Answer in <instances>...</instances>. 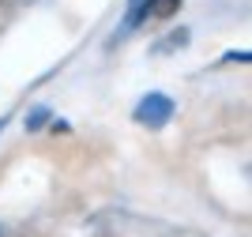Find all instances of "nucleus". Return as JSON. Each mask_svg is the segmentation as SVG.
I'll return each instance as SVG.
<instances>
[{
    "label": "nucleus",
    "instance_id": "nucleus-1",
    "mask_svg": "<svg viewBox=\"0 0 252 237\" xmlns=\"http://www.w3.org/2000/svg\"><path fill=\"white\" fill-rule=\"evenodd\" d=\"M173 113H177V102H173L166 91H147L136 102V109H132V121L151 128V132H158L166 121H173Z\"/></svg>",
    "mask_w": 252,
    "mask_h": 237
},
{
    "label": "nucleus",
    "instance_id": "nucleus-5",
    "mask_svg": "<svg viewBox=\"0 0 252 237\" xmlns=\"http://www.w3.org/2000/svg\"><path fill=\"white\" fill-rule=\"evenodd\" d=\"M49 121V109H45V105H38V109H31V113H27V132H38V128H42V124Z\"/></svg>",
    "mask_w": 252,
    "mask_h": 237
},
{
    "label": "nucleus",
    "instance_id": "nucleus-2",
    "mask_svg": "<svg viewBox=\"0 0 252 237\" xmlns=\"http://www.w3.org/2000/svg\"><path fill=\"white\" fill-rule=\"evenodd\" d=\"M151 4H155V0H125V15H121V23H117V31L109 34L105 49H117V45H121L125 38H132L139 27H147V19H151Z\"/></svg>",
    "mask_w": 252,
    "mask_h": 237
},
{
    "label": "nucleus",
    "instance_id": "nucleus-6",
    "mask_svg": "<svg viewBox=\"0 0 252 237\" xmlns=\"http://www.w3.org/2000/svg\"><path fill=\"white\" fill-rule=\"evenodd\" d=\"M0 237H4V230H0Z\"/></svg>",
    "mask_w": 252,
    "mask_h": 237
},
{
    "label": "nucleus",
    "instance_id": "nucleus-3",
    "mask_svg": "<svg viewBox=\"0 0 252 237\" xmlns=\"http://www.w3.org/2000/svg\"><path fill=\"white\" fill-rule=\"evenodd\" d=\"M185 45H189V31H185V27H177V31H173V34H166V38H162V41H158V45H155V53L185 49Z\"/></svg>",
    "mask_w": 252,
    "mask_h": 237
},
{
    "label": "nucleus",
    "instance_id": "nucleus-4",
    "mask_svg": "<svg viewBox=\"0 0 252 237\" xmlns=\"http://www.w3.org/2000/svg\"><path fill=\"white\" fill-rule=\"evenodd\" d=\"M181 4H185V0H155V4H151V19H173V15H177L181 11Z\"/></svg>",
    "mask_w": 252,
    "mask_h": 237
}]
</instances>
